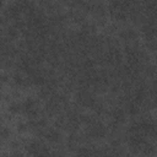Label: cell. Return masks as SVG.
Listing matches in <instances>:
<instances>
[{
  "mask_svg": "<svg viewBox=\"0 0 157 157\" xmlns=\"http://www.w3.org/2000/svg\"><path fill=\"white\" fill-rule=\"evenodd\" d=\"M9 110L11 113H20V112H22V103H20V102H12V103H10Z\"/></svg>",
  "mask_w": 157,
  "mask_h": 157,
  "instance_id": "cell-1",
  "label": "cell"
},
{
  "mask_svg": "<svg viewBox=\"0 0 157 157\" xmlns=\"http://www.w3.org/2000/svg\"><path fill=\"white\" fill-rule=\"evenodd\" d=\"M10 129L6 126H0V139H7L10 136Z\"/></svg>",
  "mask_w": 157,
  "mask_h": 157,
  "instance_id": "cell-2",
  "label": "cell"
},
{
  "mask_svg": "<svg viewBox=\"0 0 157 157\" xmlns=\"http://www.w3.org/2000/svg\"><path fill=\"white\" fill-rule=\"evenodd\" d=\"M27 129H28L27 123H23V121H22V123H18V124H17V130H18V131H26Z\"/></svg>",
  "mask_w": 157,
  "mask_h": 157,
  "instance_id": "cell-3",
  "label": "cell"
},
{
  "mask_svg": "<svg viewBox=\"0 0 157 157\" xmlns=\"http://www.w3.org/2000/svg\"><path fill=\"white\" fill-rule=\"evenodd\" d=\"M0 123H1V118H0Z\"/></svg>",
  "mask_w": 157,
  "mask_h": 157,
  "instance_id": "cell-4",
  "label": "cell"
}]
</instances>
